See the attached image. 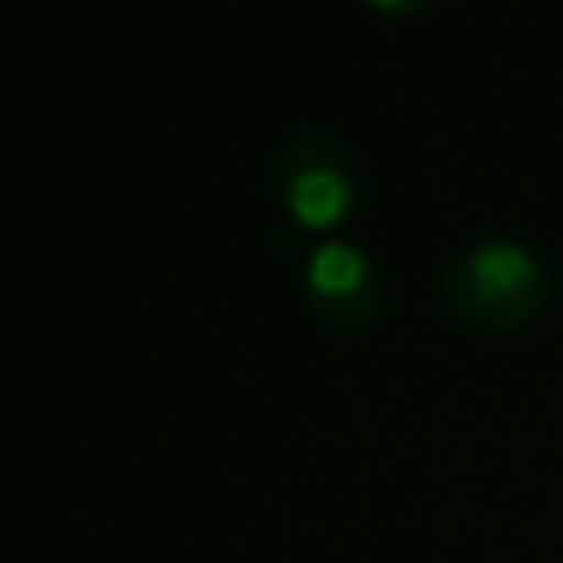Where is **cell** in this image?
I'll list each match as a JSON object with an SVG mask.
<instances>
[{
    "instance_id": "cell-1",
    "label": "cell",
    "mask_w": 563,
    "mask_h": 563,
    "mask_svg": "<svg viewBox=\"0 0 563 563\" xmlns=\"http://www.w3.org/2000/svg\"><path fill=\"white\" fill-rule=\"evenodd\" d=\"M440 290L466 325L501 334L519 330L545 299V264L523 238L493 233L444 260Z\"/></svg>"
},
{
    "instance_id": "cell-2",
    "label": "cell",
    "mask_w": 563,
    "mask_h": 563,
    "mask_svg": "<svg viewBox=\"0 0 563 563\" xmlns=\"http://www.w3.org/2000/svg\"><path fill=\"white\" fill-rule=\"evenodd\" d=\"M268 172H273V189L295 211V220H303L312 229L339 224L352 211V202L361 198L356 163L330 132L299 128V132L282 136Z\"/></svg>"
},
{
    "instance_id": "cell-3",
    "label": "cell",
    "mask_w": 563,
    "mask_h": 563,
    "mask_svg": "<svg viewBox=\"0 0 563 563\" xmlns=\"http://www.w3.org/2000/svg\"><path fill=\"white\" fill-rule=\"evenodd\" d=\"M303 286H308L312 308L334 325H365V321H374V312L383 303V277H378L374 260L343 238L317 242L308 251Z\"/></svg>"
},
{
    "instance_id": "cell-4",
    "label": "cell",
    "mask_w": 563,
    "mask_h": 563,
    "mask_svg": "<svg viewBox=\"0 0 563 563\" xmlns=\"http://www.w3.org/2000/svg\"><path fill=\"white\" fill-rule=\"evenodd\" d=\"M369 4L383 9V13H396V18H400V13H418V9L431 4V0H369Z\"/></svg>"
}]
</instances>
